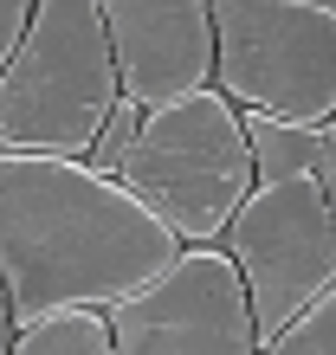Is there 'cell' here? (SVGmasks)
<instances>
[{"instance_id": "5bb4252c", "label": "cell", "mask_w": 336, "mask_h": 355, "mask_svg": "<svg viewBox=\"0 0 336 355\" xmlns=\"http://www.w3.org/2000/svg\"><path fill=\"white\" fill-rule=\"evenodd\" d=\"M317 181H324V194H330V207H336V116L324 123V168H317Z\"/></svg>"}, {"instance_id": "ba28073f", "label": "cell", "mask_w": 336, "mask_h": 355, "mask_svg": "<svg viewBox=\"0 0 336 355\" xmlns=\"http://www.w3.org/2000/svg\"><path fill=\"white\" fill-rule=\"evenodd\" d=\"M246 142H252L259 187L265 181H298V175H317L324 168V130H310V123H285V116L246 110Z\"/></svg>"}, {"instance_id": "8fae6325", "label": "cell", "mask_w": 336, "mask_h": 355, "mask_svg": "<svg viewBox=\"0 0 336 355\" xmlns=\"http://www.w3.org/2000/svg\"><path fill=\"white\" fill-rule=\"evenodd\" d=\"M142 123H149V110H142L136 97H117V110L103 116V130H97V142H91V168H103V175H117L123 168V155L136 149V136H142Z\"/></svg>"}, {"instance_id": "9c48e42d", "label": "cell", "mask_w": 336, "mask_h": 355, "mask_svg": "<svg viewBox=\"0 0 336 355\" xmlns=\"http://www.w3.org/2000/svg\"><path fill=\"white\" fill-rule=\"evenodd\" d=\"M13 355H117L110 310H52V317L19 323Z\"/></svg>"}, {"instance_id": "3957f363", "label": "cell", "mask_w": 336, "mask_h": 355, "mask_svg": "<svg viewBox=\"0 0 336 355\" xmlns=\"http://www.w3.org/2000/svg\"><path fill=\"white\" fill-rule=\"evenodd\" d=\"M117 97L123 71L97 0H39L13 65L0 71V149L91 155Z\"/></svg>"}, {"instance_id": "30bf717a", "label": "cell", "mask_w": 336, "mask_h": 355, "mask_svg": "<svg viewBox=\"0 0 336 355\" xmlns=\"http://www.w3.org/2000/svg\"><path fill=\"white\" fill-rule=\"evenodd\" d=\"M265 355H336V284L304 310L298 323H285V336H271Z\"/></svg>"}, {"instance_id": "4fadbf2b", "label": "cell", "mask_w": 336, "mask_h": 355, "mask_svg": "<svg viewBox=\"0 0 336 355\" xmlns=\"http://www.w3.org/2000/svg\"><path fill=\"white\" fill-rule=\"evenodd\" d=\"M13 336H19V310H13L7 278H0V355H13Z\"/></svg>"}, {"instance_id": "7a4b0ae2", "label": "cell", "mask_w": 336, "mask_h": 355, "mask_svg": "<svg viewBox=\"0 0 336 355\" xmlns=\"http://www.w3.org/2000/svg\"><path fill=\"white\" fill-rule=\"evenodd\" d=\"M117 181L168 233H181V245H220L233 214L259 187L252 142H246V110L220 85L187 91L175 103H156L136 149L123 155Z\"/></svg>"}, {"instance_id": "277c9868", "label": "cell", "mask_w": 336, "mask_h": 355, "mask_svg": "<svg viewBox=\"0 0 336 355\" xmlns=\"http://www.w3.org/2000/svg\"><path fill=\"white\" fill-rule=\"evenodd\" d=\"M214 85L259 116H336V0H214Z\"/></svg>"}, {"instance_id": "6da1fadb", "label": "cell", "mask_w": 336, "mask_h": 355, "mask_svg": "<svg viewBox=\"0 0 336 355\" xmlns=\"http://www.w3.org/2000/svg\"><path fill=\"white\" fill-rule=\"evenodd\" d=\"M181 252V233L84 155L0 149V278L19 323L52 310H117Z\"/></svg>"}, {"instance_id": "7c38bea8", "label": "cell", "mask_w": 336, "mask_h": 355, "mask_svg": "<svg viewBox=\"0 0 336 355\" xmlns=\"http://www.w3.org/2000/svg\"><path fill=\"white\" fill-rule=\"evenodd\" d=\"M33 13H39V0H0V71L13 65V52H19V39H26Z\"/></svg>"}, {"instance_id": "8992f818", "label": "cell", "mask_w": 336, "mask_h": 355, "mask_svg": "<svg viewBox=\"0 0 336 355\" xmlns=\"http://www.w3.org/2000/svg\"><path fill=\"white\" fill-rule=\"evenodd\" d=\"M110 329L117 355H265L246 278L226 245H187L156 284L110 310Z\"/></svg>"}, {"instance_id": "5b68a950", "label": "cell", "mask_w": 336, "mask_h": 355, "mask_svg": "<svg viewBox=\"0 0 336 355\" xmlns=\"http://www.w3.org/2000/svg\"><path fill=\"white\" fill-rule=\"evenodd\" d=\"M226 252H233L259 336H285L310 304L336 284V207L317 175L298 181H265L226 226Z\"/></svg>"}, {"instance_id": "52a82bcc", "label": "cell", "mask_w": 336, "mask_h": 355, "mask_svg": "<svg viewBox=\"0 0 336 355\" xmlns=\"http://www.w3.org/2000/svg\"><path fill=\"white\" fill-rule=\"evenodd\" d=\"M123 97L142 110L214 85V0H97Z\"/></svg>"}]
</instances>
